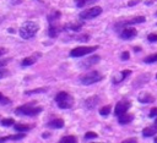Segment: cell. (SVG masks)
<instances>
[{
    "mask_svg": "<svg viewBox=\"0 0 157 143\" xmlns=\"http://www.w3.org/2000/svg\"><path fill=\"white\" fill-rule=\"evenodd\" d=\"M26 134L23 132H18L17 134H10V136H5V137H1L0 138V143L2 142H6V141H20L22 138H25Z\"/></svg>",
    "mask_w": 157,
    "mask_h": 143,
    "instance_id": "obj_15",
    "label": "cell"
},
{
    "mask_svg": "<svg viewBox=\"0 0 157 143\" xmlns=\"http://www.w3.org/2000/svg\"><path fill=\"white\" fill-rule=\"evenodd\" d=\"M47 127L49 128H61L64 127V120L63 119H54L47 123Z\"/></svg>",
    "mask_w": 157,
    "mask_h": 143,
    "instance_id": "obj_20",
    "label": "cell"
},
{
    "mask_svg": "<svg viewBox=\"0 0 157 143\" xmlns=\"http://www.w3.org/2000/svg\"><path fill=\"white\" fill-rule=\"evenodd\" d=\"M120 57H121V60H128V59L130 57V55H129V53H128V51H124V53L121 54V56H120Z\"/></svg>",
    "mask_w": 157,
    "mask_h": 143,
    "instance_id": "obj_35",
    "label": "cell"
},
{
    "mask_svg": "<svg viewBox=\"0 0 157 143\" xmlns=\"http://www.w3.org/2000/svg\"><path fill=\"white\" fill-rule=\"evenodd\" d=\"M156 133H157V119H156L153 126H148V127L142 130V136L144 137H152Z\"/></svg>",
    "mask_w": 157,
    "mask_h": 143,
    "instance_id": "obj_13",
    "label": "cell"
},
{
    "mask_svg": "<svg viewBox=\"0 0 157 143\" xmlns=\"http://www.w3.org/2000/svg\"><path fill=\"white\" fill-rule=\"evenodd\" d=\"M9 73H10V72H9L7 70H5V68H1V67H0V79H1V78H4V77H6V76H9Z\"/></svg>",
    "mask_w": 157,
    "mask_h": 143,
    "instance_id": "obj_32",
    "label": "cell"
},
{
    "mask_svg": "<svg viewBox=\"0 0 157 143\" xmlns=\"http://www.w3.org/2000/svg\"><path fill=\"white\" fill-rule=\"evenodd\" d=\"M9 61H10V59H2V60H0V67L6 66L9 64Z\"/></svg>",
    "mask_w": 157,
    "mask_h": 143,
    "instance_id": "obj_34",
    "label": "cell"
},
{
    "mask_svg": "<svg viewBox=\"0 0 157 143\" xmlns=\"http://www.w3.org/2000/svg\"><path fill=\"white\" fill-rule=\"evenodd\" d=\"M38 29H39L38 23H36L34 21H26V22L20 27L18 33H20V35H21L23 39H31V38H33V37L37 34Z\"/></svg>",
    "mask_w": 157,
    "mask_h": 143,
    "instance_id": "obj_1",
    "label": "cell"
},
{
    "mask_svg": "<svg viewBox=\"0 0 157 143\" xmlns=\"http://www.w3.org/2000/svg\"><path fill=\"white\" fill-rule=\"evenodd\" d=\"M136 142H137L136 138H128V139L123 141V143H136Z\"/></svg>",
    "mask_w": 157,
    "mask_h": 143,
    "instance_id": "obj_36",
    "label": "cell"
},
{
    "mask_svg": "<svg viewBox=\"0 0 157 143\" xmlns=\"http://www.w3.org/2000/svg\"><path fill=\"white\" fill-rule=\"evenodd\" d=\"M97 49H98L97 45H94V46H76L70 51V55L72 57H80V56H85L90 53H93Z\"/></svg>",
    "mask_w": 157,
    "mask_h": 143,
    "instance_id": "obj_6",
    "label": "cell"
},
{
    "mask_svg": "<svg viewBox=\"0 0 157 143\" xmlns=\"http://www.w3.org/2000/svg\"><path fill=\"white\" fill-rule=\"evenodd\" d=\"M10 103H11V100H10L9 98L4 97V95L0 93V105H7V104H10Z\"/></svg>",
    "mask_w": 157,
    "mask_h": 143,
    "instance_id": "obj_29",
    "label": "cell"
},
{
    "mask_svg": "<svg viewBox=\"0 0 157 143\" xmlns=\"http://www.w3.org/2000/svg\"><path fill=\"white\" fill-rule=\"evenodd\" d=\"M47 88H37V89H32V90H27L26 94L27 95H32V94H37V93H45Z\"/></svg>",
    "mask_w": 157,
    "mask_h": 143,
    "instance_id": "obj_27",
    "label": "cell"
},
{
    "mask_svg": "<svg viewBox=\"0 0 157 143\" xmlns=\"http://www.w3.org/2000/svg\"><path fill=\"white\" fill-rule=\"evenodd\" d=\"M110 110H112V106L110 105H105V106H103V108L99 109V114L102 116H107V115H109Z\"/></svg>",
    "mask_w": 157,
    "mask_h": 143,
    "instance_id": "obj_26",
    "label": "cell"
},
{
    "mask_svg": "<svg viewBox=\"0 0 157 143\" xmlns=\"http://www.w3.org/2000/svg\"><path fill=\"white\" fill-rule=\"evenodd\" d=\"M136 34H137V31L135 28H132V27H125V28H123L120 31V34L119 35H120L121 39H131V38L136 37Z\"/></svg>",
    "mask_w": 157,
    "mask_h": 143,
    "instance_id": "obj_9",
    "label": "cell"
},
{
    "mask_svg": "<svg viewBox=\"0 0 157 143\" xmlns=\"http://www.w3.org/2000/svg\"><path fill=\"white\" fill-rule=\"evenodd\" d=\"M156 78H157V75H156Z\"/></svg>",
    "mask_w": 157,
    "mask_h": 143,
    "instance_id": "obj_42",
    "label": "cell"
},
{
    "mask_svg": "<svg viewBox=\"0 0 157 143\" xmlns=\"http://www.w3.org/2000/svg\"><path fill=\"white\" fill-rule=\"evenodd\" d=\"M132 119H134V115L132 114H129V112H124V114H121V115L118 116V121H119L120 125H126V123L131 122Z\"/></svg>",
    "mask_w": 157,
    "mask_h": 143,
    "instance_id": "obj_16",
    "label": "cell"
},
{
    "mask_svg": "<svg viewBox=\"0 0 157 143\" xmlns=\"http://www.w3.org/2000/svg\"><path fill=\"white\" fill-rule=\"evenodd\" d=\"M102 13V7L101 6H93V7H90L88 10L83 11L80 13V17L82 20H92L97 16H99Z\"/></svg>",
    "mask_w": 157,
    "mask_h": 143,
    "instance_id": "obj_7",
    "label": "cell"
},
{
    "mask_svg": "<svg viewBox=\"0 0 157 143\" xmlns=\"http://www.w3.org/2000/svg\"><path fill=\"white\" fill-rule=\"evenodd\" d=\"M147 40L151 42V43L157 42V33H150V34L147 35Z\"/></svg>",
    "mask_w": 157,
    "mask_h": 143,
    "instance_id": "obj_31",
    "label": "cell"
},
{
    "mask_svg": "<svg viewBox=\"0 0 157 143\" xmlns=\"http://www.w3.org/2000/svg\"><path fill=\"white\" fill-rule=\"evenodd\" d=\"M156 61H157V54H151L144 59V62H146V64H152Z\"/></svg>",
    "mask_w": 157,
    "mask_h": 143,
    "instance_id": "obj_25",
    "label": "cell"
},
{
    "mask_svg": "<svg viewBox=\"0 0 157 143\" xmlns=\"http://www.w3.org/2000/svg\"><path fill=\"white\" fill-rule=\"evenodd\" d=\"M155 142H156V143H157V137H156V138H155Z\"/></svg>",
    "mask_w": 157,
    "mask_h": 143,
    "instance_id": "obj_40",
    "label": "cell"
},
{
    "mask_svg": "<svg viewBox=\"0 0 157 143\" xmlns=\"http://www.w3.org/2000/svg\"><path fill=\"white\" fill-rule=\"evenodd\" d=\"M61 17V12L60 11H53L52 13L48 15V22L49 23H55L59 21V18Z\"/></svg>",
    "mask_w": 157,
    "mask_h": 143,
    "instance_id": "obj_21",
    "label": "cell"
},
{
    "mask_svg": "<svg viewBox=\"0 0 157 143\" xmlns=\"http://www.w3.org/2000/svg\"><path fill=\"white\" fill-rule=\"evenodd\" d=\"M49 136H50V133H44V134H43L44 138H47V137H49Z\"/></svg>",
    "mask_w": 157,
    "mask_h": 143,
    "instance_id": "obj_39",
    "label": "cell"
},
{
    "mask_svg": "<svg viewBox=\"0 0 157 143\" xmlns=\"http://www.w3.org/2000/svg\"><path fill=\"white\" fill-rule=\"evenodd\" d=\"M55 103L60 109H70L74 105V98L67 92H59L55 95Z\"/></svg>",
    "mask_w": 157,
    "mask_h": 143,
    "instance_id": "obj_2",
    "label": "cell"
},
{
    "mask_svg": "<svg viewBox=\"0 0 157 143\" xmlns=\"http://www.w3.org/2000/svg\"><path fill=\"white\" fill-rule=\"evenodd\" d=\"M6 51H7V50H6L5 48H0V56H1V55H4Z\"/></svg>",
    "mask_w": 157,
    "mask_h": 143,
    "instance_id": "obj_38",
    "label": "cell"
},
{
    "mask_svg": "<svg viewBox=\"0 0 157 143\" xmlns=\"http://www.w3.org/2000/svg\"><path fill=\"white\" fill-rule=\"evenodd\" d=\"M0 122H1L2 126H6V127L15 125V120H13V119H2Z\"/></svg>",
    "mask_w": 157,
    "mask_h": 143,
    "instance_id": "obj_28",
    "label": "cell"
},
{
    "mask_svg": "<svg viewBox=\"0 0 157 143\" xmlns=\"http://www.w3.org/2000/svg\"><path fill=\"white\" fill-rule=\"evenodd\" d=\"M131 73V71L130 70H124V71H121L120 73H119V76H115V77H113V83L114 84H118V83H120V82H123L129 75Z\"/></svg>",
    "mask_w": 157,
    "mask_h": 143,
    "instance_id": "obj_18",
    "label": "cell"
},
{
    "mask_svg": "<svg viewBox=\"0 0 157 143\" xmlns=\"http://www.w3.org/2000/svg\"><path fill=\"white\" fill-rule=\"evenodd\" d=\"M156 16H157V11H156Z\"/></svg>",
    "mask_w": 157,
    "mask_h": 143,
    "instance_id": "obj_41",
    "label": "cell"
},
{
    "mask_svg": "<svg viewBox=\"0 0 157 143\" xmlns=\"http://www.w3.org/2000/svg\"><path fill=\"white\" fill-rule=\"evenodd\" d=\"M150 117H156L157 116V108H152L150 110V114H148Z\"/></svg>",
    "mask_w": 157,
    "mask_h": 143,
    "instance_id": "obj_33",
    "label": "cell"
},
{
    "mask_svg": "<svg viewBox=\"0 0 157 143\" xmlns=\"http://www.w3.org/2000/svg\"><path fill=\"white\" fill-rule=\"evenodd\" d=\"M146 21V18L144 16H136V17H132L130 20H125V21H121V22H118L115 26H114V29L115 31H121L123 28L125 27H129V26H132V24H137V23H144Z\"/></svg>",
    "mask_w": 157,
    "mask_h": 143,
    "instance_id": "obj_5",
    "label": "cell"
},
{
    "mask_svg": "<svg viewBox=\"0 0 157 143\" xmlns=\"http://www.w3.org/2000/svg\"><path fill=\"white\" fill-rule=\"evenodd\" d=\"M63 32V27H60L58 24V22L55 23H49V28H48V35L52 38H55L59 35V33Z\"/></svg>",
    "mask_w": 157,
    "mask_h": 143,
    "instance_id": "obj_11",
    "label": "cell"
},
{
    "mask_svg": "<svg viewBox=\"0 0 157 143\" xmlns=\"http://www.w3.org/2000/svg\"><path fill=\"white\" fill-rule=\"evenodd\" d=\"M99 60H101V57H99L98 55H92V56H90L88 59H86V60H83V61L81 62V67H82V68H90L91 66L98 64Z\"/></svg>",
    "mask_w": 157,
    "mask_h": 143,
    "instance_id": "obj_10",
    "label": "cell"
},
{
    "mask_svg": "<svg viewBox=\"0 0 157 143\" xmlns=\"http://www.w3.org/2000/svg\"><path fill=\"white\" fill-rule=\"evenodd\" d=\"M97 1H98V0H75L77 7H83V6H86V5L94 4V2H97Z\"/></svg>",
    "mask_w": 157,
    "mask_h": 143,
    "instance_id": "obj_23",
    "label": "cell"
},
{
    "mask_svg": "<svg viewBox=\"0 0 157 143\" xmlns=\"http://www.w3.org/2000/svg\"><path fill=\"white\" fill-rule=\"evenodd\" d=\"M75 142H76V138L74 136H64L60 139V143H75Z\"/></svg>",
    "mask_w": 157,
    "mask_h": 143,
    "instance_id": "obj_24",
    "label": "cell"
},
{
    "mask_svg": "<svg viewBox=\"0 0 157 143\" xmlns=\"http://www.w3.org/2000/svg\"><path fill=\"white\" fill-rule=\"evenodd\" d=\"M103 79V76L98 72V71H90L85 75H82L80 77V82L85 86H88V84H93V83H97L99 81Z\"/></svg>",
    "mask_w": 157,
    "mask_h": 143,
    "instance_id": "obj_4",
    "label": "cell"
},
{
    "mask_svg": "<svg viewBox=\"0 0 157 143\" xmlns=\"http://www.w3.org/2000/svg\"><path fill=\"white\" fill-rule=\"evenodd\" d=\"M139 101L140 103H142V104H147V103H152L153 100H155V98L150 94V93H147V92H144V93H141L140 95H139Z\"/></svg>",
    "mask_w": 157,
    "mask_h": 143,
    "instance_id": "obj_19",
    "label": "cell"
},
{
    "mask_svg": "<svg viewBox=\"0 0 157 143\" xmlns=\"http://www.w3.org/2000/svg\"><path fill=\"white\" fill-rule=\"evenodd\" d=\"M40 56V54L39 53H37V54H34L33 56H28V57H25L23 60H22V62H21V65L23 66V67H26V66H31V65H33L36 61H37V59Z\"/></svg>",
    "mask_w": 157,
    "mask_h": 143,
    "instance_id": "obj_17",
    "label": "cell"
},
{
    "mask_svg": "<svg viewBox=\"0 0 157 143\" xmlns=\"http://www.w3.org/2000/svg\"><path fill=\"white\" fill-rule=\"evenodd\" d=\"M140 2V0H130L129 2H128V6H135L136 4H139Z\"/></svg>",
    "mask_w": 157,
    "mask_h": 143,
    "instance_id": "obj_37",
    "label": "cell"
},
{
    "mask_svg": "<svg viewBox=\"0 0 157 143\" xmlns=\"http://www.w3.org/2000/svg\"><path fill=\"white\" fill-rule=\"evenodd\" d=\"M43 110L42 106H36L34 104H25L22 106L16 108L15 114L16 115H23V116H36L40 114Z\"/></svg>",
    "mask_w": 157,
    "mask_h": 143,
    "instance_id": "obj_3",
    "label": "cell"
},
{
    "mask_svg": "<svg viewBox=\"0 0 157 143\" xmlns=\"http://www.w3.org/2000/svg\"><path fill=\"white\" fill-rule=\"evenodd\" d=\"M82 28V23H66L63 26V31L64 32H67V31H71V32H80Z\"/></svg>",
    "mask_w": 157,
    "mask_h": 143,
    "instance_id": "obj_14",
    "label": "cell"
},
{
    "mask_svg": "<svg viewBox=\"0 0 157 143\" xmlns=\"http://www.w3.org/2000/svg\"><path fill=\"white\" fill-rule=\"evenodd\" d=\"M13 128L18 132H26V131H29L33 128V125H23V123H16L13 125Z\"/></svg>",
    "mask_w": 157,
    "mask_h": 143,
    "instance_id": "obj_22",
    "label": "cell"
},
{
    "mask_svg": "<svg viewBox=\"0 0 157 143\" xmlns=\"http://www.w3.org/2000/svg\"><path fill=\"white\" fill-rule=\"evenodd\" d=\"M83 138L87 141V139H93V138H97V133H94V132H87L85 136H83Z\"/></svg>",
    "mask_w": 157,
    "mask_h": 143,
    "instance_id": "obj_30",
    "label": "cell"
},
{
    "mask_svg": "<svg viewBox=\"0 0 157 143\" xmlns=\"http://www.w3.org/2000/svg\"><path fill=\"white\" fill-rule=\"evenodd\" d=\"M130 106H131V103H130V101H128V100H120V101H118L117 105H115L114 114H115L117 116H119V115L126 112Z\"/></svg>",
    "mask_w": 157,
    "mask_h": 143,
    "instance_id": "obj_8",
    "label": "cell"
},
{
    "mask_svg": "<svg viewBox=\"0 0 157 143\" xmlns=\"http://www.w3.org/2000/svg\"><path fill=\"white\" fill-rule=\"evenodd\" d=\"M98 103H99V97H97V95H92V97H90V98H87L86 100H85V108L87 109V110H93L97 105H98Z\"/></svg>",
    "mask_w": 157,
    "mask_h": 143,
    "instance_id": "obj_12",
    "label": "cell"
}]
</instances>
